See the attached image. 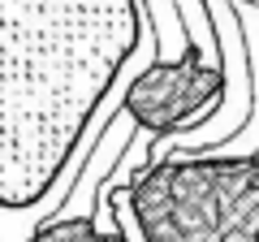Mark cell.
<instances>
[{"label": "cell", "instance_id": "obj_1", "mask_svg": "<svg viewBox=\"0 0 259 242\" xmlns=\"http://www.w3.org/2000/svg\"><path fill=\"white\" fill-rule=\"evenodd\" d=\"M143 242H259V151H168L130 177Z\"/></svg>", "mask_w": 259, "mask_h": 242}, {"label": "cell", "instance_id": "obj_3", "mask_svg": "<svg viewBox=\"0 0 259 242\" xmlns=\"http://www.w3.org/2000/svg\"><path fill=\"white\" fill-rule=\"evenodd\" d=\"M233 9H238V18H242L246 56H250V121L233 134V139L216 143V147H207V151H221V156H250V151H259V5L255 0H233Z\"/></svg>", "mask_w": 259, "mask_h": 242}, {"label": "cell", "instance_id": "obj_2", "mask_svg": "<svg viewBox=\"0 0 259 242\" xmlns=\"http://www.w3.org/2000/svg\"><path fill=\"white\" fill-rule=\"evenodd\" d=\"M221 87H225L221 61H207L194 48H186L173 61H164V56L147 61L130 78L121 108L134 117L139 130L164 134V130H177V126L207 117V108L221 100Z\"/></svg>", "mask_w": 259, "mask_h": 242}, {"label": "cell", "instance_id": "obj_4", "mask_svg": "<svg viewBox=\"0 0 259 242\" xmlns=\"http://www.w3.org/2000/svg\"><path fill=\"white\" fill-rule=\"evenodd\" d=\"M35 242H108L95 216H44L30 233Z\"/></svg>", "mask_w": 259, "mask_h": 242}]
</instances>
